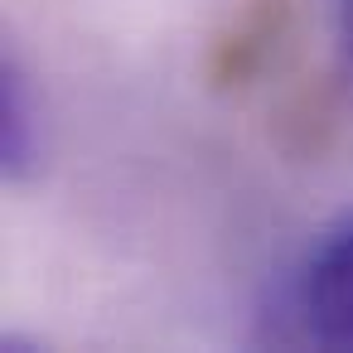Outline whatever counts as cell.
Here are the masks:
<instances>
[{
    "label": "cell",
    "mask_w": 353,
    "mask_h": 353,
    "mask_svg": "<svg viewBox=\"0 0 353 353\" xmlns=\"http://www.w3.org/2000/svg\"><path fill=\"white\" fill-rule=\"evenodd\" d=\"M271 339L353 353V208L339 213L276 285Z\"/></svg>",
    "instance_id": "cell-1"
},
{
    "label": "cell",
    "mask_w": 353,
    "mask_h": 353,
    "mask_svg": "<svg viewBox=\"0 0 353 353\" xmlns=\"http://www.w3.org/2000/svg\"><path fill=\"white\" fill-rule=\"evenodd\" d=\"M44 165V102L15 54L0 63V174L10 184L34 179Z\"/></svg>",
    "instance_id": "cell-2"
},
{
    "label": "cell",
    "mask_w": 353,
    "mask_h": 353,
    "mask_svg": "<svg viewBox=\"0 0 353 353\" xmlns=\"http://www.w3.org/2000/svg\"><path fill=\"white\" fill-rule=\"evenodd\" d=\"M339 49H343V68L353 73V0H339Z\"/></svg>",
    "instance_id": "cell-3"
}]
</instances>
